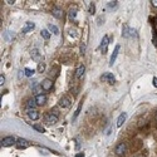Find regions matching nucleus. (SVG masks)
<instances>
[{"instance_id":"obj_16","label":"nucleus","mask_w":157,"mask_h":157,"mask_svg":"<svg viewBox=\"0 0 157 157\" xmlns=\"http://www.w3.org/2000/svg\"><path fill=\"white\" fill-rule=\"evenodd\" d=\"M27 108L28 109H35V106H36V101H35V98H29L28 101H27Z\"/></svg>"},{"instance_id":"obj_30","label":"nucleus","mask_w":157,"mask_h":157,"mask_svg":"<svg viewBox=\"0 0 157 157\" xmlns=\"http://www.w3.org/2000/svg\"><path fill=\"white\" fill-rule=\"evenodd\" d=\"M152 83H153V86L157 88V78L156 77H153V79H152Z\"/></svg>"},{"instance_id":"obj_2","label":"nucleus","mask_w":157,"mask_h":157,"mask_svg":"<svg viewBox=\"0 0 157 157\" xmlns=\"http://www.w3.org/2000/svg\"><path fill=\"white\" fill-rule=\"evenodd\" d=\"M122 36H123V38H136V36H137V32H136V29L129 28L128 25H123Z\"/></svg>"},{"instance_id":"obj_22","label":"nucleus","mask_w":157,"mask_h":157,"mask_svg":"<svg viewBox=\"0 0 157 157\" xmlns=\"http://www.w3.org/2000/svg\"><path fill=\"white\" fill-rule=\"evenodd\" d=\"M152 43L157 48V29H153V33H152Z\"/></svg>"},{"instance_id":"obj_17","label":"nucleus","mask_w":157,"mask_h":157,"mask_svg":"<svg viewBox=\"0 0 157 157\" xmlns=\"http://www.w3.org/2000/svg\"><path fill=\"white\" fill-rule=\"evenodd\" d=\"M126 118H127V113H121L120 114V117H118V120H117V127H121L123 123H124V121H126Z\"/></svg>"},{"instance_id":"obj_7","label":"nucleus","mask_w":157,"mask_h":157,"mask_svg":"<svg viewBox=\"0 0 157 157\" xmlns=\"http://www.w3.org/2000/svg\"><path fill=\"white\" fill-rule=\"evenodd\" d=\"M109 44V38L108 35H104L103 39H102V42H101V50H102V53L104 54L107 52V47Z\"/></svg>"},{"instance_id":"obj_28","label":"nucleus","mask_w":157,"mask_h":157,"mask_svg":"<svg viewBox=\"0 0 157 157\" xmlns=\"http://www.w3.org/2000/svg\"><path fill=\"white\" fill-rule=\"evenodd\" d=\"M4 82H5V77L2 74V75H0V84L3 86V84H4Z\"/></svg>"},{"instance_id":"obj_21","label":"nucleus","mask_w":157,"mask_h":157,"mask_svg":"<svg viewBox=\"0 0 157 157\" xmlns=\"http://www.w3.org/2000/svg\"><path fill=\"white\" fill-rule=\"evenodd\" d=\"M44 69H45V63L39 62V63H38V68H36V71H38L39 73H43Z\"/></svg>"},{"instance_id":"obj_27","label":"nucleus","mask_w":157,"mask_h":157,"mask_svg":"<svg viewBox=\"0 0 157 157\" xmlns=\"http://www.w3.org/2000/svg\"><path fill=\"white\" fill-rule=\"evenodd\" d=\"M82 103H83V101L79 103V106H78V108H77V111H75V113H74V120L78 117V114H79V112H81V108H82Z\"/></svg>"},{"instance_id":"obj_11","label":"nucleus","mask_w":157,"mask_h":157,"mask_svg":"<svg viewBox=\"0 0 157 157\" xmlns=\"http://www.w3.org/2000/svg\"><path fill=\"white\" fill-rule=\"evenodd\" d=\"M35 101H36L38 106H43V104H45V102H47V96L43 94V93H42V94H36Z\"/></svg>"},{"instance_id":"obj_8","label":"nucleus","mask_w":157,"mask_h":157,"mask_svg":"<svg viewBox=\"0 0 157 157\" xmlns=\"http://www.w3.org/2000/svg\"><path fill=\"white\" fill-rule=\"evenodd\" d=\"M17 147L19 148V150H25L27 147H29V142L27 141V140H24V138H18V141H17Z\"/></svg>"},{"instance_id":"obj_20","label":"nucleus","mask_w":157,"mask_h":157,"mask_svg":"<svg viewBox=\"0 0 157 157\" xmlns=\"http://www.w3.org/2000/svg\"><path fill=\"white\" fill-rule=\"evenodd\" d=\"M69 19L71 20H74L75 19V17H77V8H72L71 10H69Z\"/></svg>"},{"instance_id":"obj_12","label":"nucleus","mask_w":157,"mask_h":157,"mask_svg":"<svg viewBox=\"0 0 157 157\" xmlns=\"http://www.w3.org/2000/svg\"><path fill=\"white\" fill-rule=\"evenodd\" d=\"M27 113H28V117L30 120H33V121H36L39 118V112L36 109H28Z\"/></svg>"},{"instance_id":"obj_10","label":"nucleus","mask_w":157,"mask_h":157,"mask_svg":"<svg viewBox=\"0 0 157 157\" xmlns=\"http://www.w3.org/2000/svg\"><path fill=\"white\" fill-rule=\"evenodd\" d=\"M120 49H121L120 45H116L113 53H112V56H111V59H109V64H111V65H113V63L116 62V58H117V56H118V53H120Z\"/></svg>"},{"instance_id":"obj_15","label":"nucleus","mask_w":157,"mask_h":157,"mask_svg":"<svg viewBox=\"0 0 157 157\" xmlns=\"http://www.w3.org/2000/svg\"><path fill=\"white\" fill-rule=\"evenodd\" d=\"M52 14H53L57 19H60L63 17V10L58 6H56V8H53V10H52Z\"/></svg>"},{"instance_id":"obj_25","label":"nucleus","mask_w":157,"mask_h":157,"mask_svg":"<svg viewBox=\"0 0 157 157\" xmlns=\"http://www.w3.org/2000/svg\"><path fill=\"white\" fill-rule=\"evenodd\" d=\"M94 11H96V6H94L93 3H90V5H89V14H90V15H93V14H94Z\"/></svg>"},{"instance_id":"obj_33","label":"nucleus","mask_w":157,"mask_h":157,"mask_svg":"<svg viewBox=\"0 0 157 157\" xmlns=\"http://www.w3.org/2000/svg\"><path fill=\"white\" fill-rule=\"evenodd\" d=\"M6 3H8V4H14L15 2H11V0H8V2H6Z\"/></svg>"},{"instance_id":"obj_6","label":"nucleus","mask_w":157,"mask_h":157,"mask_svg":"<svg viewBox=\"0 0 157 157\" xmlns=\"http://www.w3.org/2000/svg\"><path fill=\"white\" fill-rule=\"evenodd\" d=\"M126 150H127V145H126L124 142H121V143H118V145L116 146V148H114V152H116V155L122 156V155H124Z\"/></svg>"},{"instance_id":"obj_13","label":"nucleus","mask_w":157,"mask_h":157,"mask_svg":"<svg viewBox=\"0 0 157 157\" xmlns=\"http://www.w3.org/2000/svg\"><path fill=\"white\" fill-rule=\"evenodd\" d=\"M84 72H86V67L83 64H81V65H78V68L75 69V78H81L83 74H84Z\"/></svg>"},{"instance_id":"obj_32","label":"nucleus","mask_w":157,"mask_h":157,"mask_svg":"<svg viewBox=\"0 0 157 157\" xmlns=\"http://www.w3.org/2000/svg\"><path fill=\"white\" fill-rule=\"evenodd\" d=\"M75 157H84V155H83V153H79V155H77Z\"/></svg>"},{"instance_id":"obj_31","label":"nucleus","mask_w":157,"mask_h":157,"mask_svg":"<svg viewBox=\"0 0 157 157\" xmlns=\"http://www.w3.org/2000/svg\"><path fill=\"white\" fill-rule=\"evenodd\" d=\"M152 3V5L155 6V8H157V0H153V2H151Z\"/></svg>"},{"instance_id":"obj_5","label":"nucleus","mask_w":157,"mask_h":157,"mask_svg":"<svg viewBox=\"0 0 157 157\" xmlns=\"http://www.w3.org/2000/svg\"><path fill=\"white\" fill-rule=\"evenodd\" d=\"M101 81H103V82H107V83H109V84H113V83L116 82V79H114V75H113L112 73H109V72L104 73V74L101 77Z\"/></svg>"},{"instance_id":"obj_19","label":"nucleus","mask_w":157,"mask_h":157,"mask_svg":"<svg viewBox=\"0 0 157 157\" xmlns=\"http://www.w3.org/2000/svg\"><path fill=\"white\" fill-rule=\"evenodd\" d=\"M48 29L53 33V34H59V29H58V27L57 25H53V24H49L48 25Z\"/></svg>"},{"instance_id":"obj_3","label":"nucleus","mask_w":157,"mask_h":157,"mask_svg":"<svg viewBox=\"0 0 157 157\" xmlns=\"http://www.w3.org/2000/svg\"><path fill=\"white\" fill-rule=\"evenodd\" d=\"M17 141H18V140H17L14 136H8V137L3 138L0 143H2L3 147H9V146H13L14 143H17Z\"/></svg>"},{"instance_id":"obj_1","label":"nucleus","mask_w":157,"mask_h":157,"mask_svg":"<svg viewBox=\"0 0 157 157\" xmlns=\"http://www.w3.org/2000/svg\"><path fill=\"white\" fill-rule=\"evenodd\" d=\"M58 118H59V116H58V111L56 109H52L50 112H48L44 117V121L47 124H54L58 122Z\"/></svg>"},{"instance_id":"obj_14","label":"nucleus","mask_w":157,"mask_h":157,"mask_svg":"<svg viewBox=\"0 0 157 157\" xmlns=\"http://www.w3.org/2000/svg\"><path fill=\"white\" fill-rule=\"evenodd\" d=\"M35 28V24L34 23H32V21H27L25 23V25H24V28H23V33H28V32H30V30H33Z\"/></svg>"},{"instance_id":"obj_9","label":"nucleus","mask_w":157,"mask_h":157,"mask_svg":"<svg viewBox=\"0 0 157 157\" xmlns=\"http://www.w3.org/2000/svg\"><path fill=\"white\" fill-rule=\"evenodd\" d=\"M42 88L43 90H50L52 88H53V81H50V79H44L42 82Z\"/></svg>"},{"instance_id":"obj_23","label":"nucleus","mask_w":157,"mask_h":157,"mask_svg":"<svg viewBox=\"0 0 157 157\" xmlns=\"http://www.w3.org/2000/svg\"><path fill=\"white\" fill-rule=\"evenodd\" d=\"M40 34H42V36L45 39V40H48V39L50 38V33H49V30H47V29L42 30V32H40Z\"/></svg>"},{"instance_id":"obj_29","label":"nucleus","mask_w":157,"mask_h":157,"mask_svg":"<svg viewBox=\"0 0 157 157\" xmlns=\"http://www.w3.org/2000/svg\"><path fill=\"white\" fill-rule=\"evenodd\" d=\"M116 5H117V2H111V3L108 4L109 8H113V6H116Z\"/></svg>"},{"instance_id":"obj_26","label":"nucleus","mask_w":157,"mask_h":157,"mask_svg":"<svg viewBox=\"0 0 157 157\" xmlns=\"http://www.w3.org/2000/svg\"><path fill=\"white\" fill-rule=\"evenodd\" d=\"M25 75L27 77H33V74H34V71H32V69H29V68H25Z\"/></svg>"},{"instance_id":"obj_24","label":"nucleus","mask_w":157,"mask_h":157,"mask_svg":"<svg viewBox=\"0 0 157 157\" xmlns=\"http://www.w3.org/2000/svg\"><path fill=\"white\" fill-rule=\"evenodd\" d=\"M33 128H34V129H36V131H39V132H42V133H44V132H45V129H44V127H43V126L34 124V126H33Z\"/></svg>"},{"instance_id":"obj_4","label":"nucleus","mask_w":157,"mask_h":157,"mask_svg":"<svg viewBox=\"0 0 157 157\" xmlns=\"http://www.w3.org/2000/svg\"><path fill=\"white\" fill-rule=\"evenodd\" d=\"M71 104H72V99L68 96H63L59 99V107H62V108H69Z\"/></svg>"},{"instance_id":"obj_18","label":"nucleus","mask_w":157,"mask_h":157,"mask_svg":"<svg viewBox=\"0 0 157 157\" xmlns=\"http://www.w3.org/2000/svg\"><path fill=\"white\" fill-rule=\"evenodd\" d=\"M30 56H32V58H33L34 60H39V59H40V54H39V50H38V49H33Z\"/></svg>"}]
</instances>
